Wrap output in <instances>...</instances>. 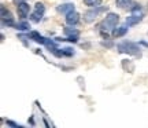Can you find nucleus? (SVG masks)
Returning a JSON list of instances; mask_svg holds the SVG:
<instances>
[{"mask_svg": "<svg viewBox=\"0 0 148 128\" xmlns=\"http://www.w3.org/2000/svg\"><path fill=\"white\" fill-rule=\"evenodd\" d=\"M116 48H118V53L121 54H130V55H134V57H141V50L136 43L122 42L116 46Z\"/></svg>", "mask_w": 148, "mask_h": 128, "instance_id": "nucleus-1", "label": "nucleus"}, {"mask_svg": "<svg viewBox=\"0 0 148 128\" xmlns=\"http://www.w3.org/2000/svg\"><path fill=\"white\" fill-rule=\"evenodd\" d=\"M29 37L32 39L33 42L40 43V44H45V43H47V39L42 37L41 35H38V32H36V30H32V32L29 33Z\"/></svg>", "mask_w": 148, "mask_h": 128, "instance_id": "nucleus-7", "label": "nucleus"}, {"mask_svg": "<svg viewBox=\"0 0 148 128\" xmlns=\"http://www.w3.org/2000/svg\"><path fill=\"white\" fill-rule=\"evenodd\" d=\"M84 3L89 7H95V6H99L101 3V0H84Z\"/></svg>", "mask_w": 148, "mask_h": 128, "instance_id": "nucleus-15", "label": "nucleus"}, {"mask_svg": "<svg viewBox=\"0 0 148 128\" xmlns=\"http://www.w3.org/2000/svg\"><path fill=\"white\" fill-rule=\"evenodd\" d=\"M1 22H3V25H7V26H14L12 15L8 10H5L4 6H1Z\"/></svg>", "mask_w": 148, "mask_h": 128, "instance_id": "nucleus-4", "label": "nucleus"}, {"mask_svg": "<svg viewBox=\"0 0 148 128\" xmlns=\"http://www.w3.org/2000/svg\"><path fill=\"white\" fill-rule=\"evenodd\" d=\"M34 10L40 11V12H42V14H44V11H45V7H44V4H42V3H40V1H37L36 6H34Z\"/></svg>", "mask_w": 148, "mask_h": 128, "instance_id": "nucleus-16", "label": "nucleus"}, {"mask_svg": "<svg viewBox=\"0 0 148 128\" xmlns=\"http://www.w3.org/2000/svg\"><path fill=\"white\" fill-rule=\"evenodd\" d=\"M15 28L18 29V30H22V32H26V30H29V29H30V25H29V22L22 21V22H19V24H16Z\"/></svg>", "mask_w": 148, "mask_h": 128, "instance_id": "nucleus-11", "label": "nucleus"}, {"mask_svg": "<svg viewBox=\"0 0 148 128\" xmlns=\"http://www.w3.org/2000/svg\"><path fill=\"white\" fill-rule=\"evenodd\" d=\"M127 32V25H121V26H118L116 29L112 30V36L114 37H122L123 35H126Z\"/></svg>", "mask_w": 148, "mask_h": 128, "instance_id": "nucleus-10", "label": "nucleus"}, {"mask_svg": "<svg viewBox=\"0 0 148 128\" xmlns=\"http://www.w3.org/2000/svg\"><path fill=\"white\" fill-rule=\"evenodd\" d=\"M132 3V0H115V4L119 7V8H127Z\"/></svg>", "mask_w": 148, "mask_h": 128, "instance_id": "nucleus-12", "label": "nucleus"}, {"mask_svg": "<svg viewBox=\"0 0 148 128\" xmlns=\"http://www.w3.org/2000/svg\"><path fill=\"white\" fill-rule=\"evenodd\" d=\"M64 35L67 36H78V30L73 28H64Z\"/></svg>", "mask_w": 148, "mask_h": 128, "instance_id": "nucleus-14", "label": "nucleus"}, {"mask_svg": "<svg viewBox=\"0 0 148 128\" xmlns=\"http://www.w3.org/2000/svg\"><path fill=\"white\" fill-rule=\"evenodd\" d=\"M16 11H18V15H19V18L25 19V18L29 15L30 6L27 4V3H25V1H21V3H18V6H16Z\"/></svg>", "mask_w": 148, "mask_h": 128, "instance_id": "nucleus-5", "label": "nucleus"}, {"mask_svg": "<svg viewBox=\"0 0 148 128\" xmlns=\"http://www.w3.org/2000/svg\"><path fill=\"white\" fill-rule=\"evenodd\" d=\"M58 11L62 12V14H69L71 11H74V4L73 3H64V4H60L58 7Z\"/></svg>", "mask_w": 148, "mask_h": 128, "instance_id": "nucleus-9", "label": "nucleus"}, {"mask_svg": "<svg viewBox=\"0 0 148 128\" xmlns=\"http://www.w3.org/2000/svg\"><path fill=\"white\" fill-rule=\"evenodd\" d=\"M140 43H141L143 46H145V47H148V43H147V42H140Z\"/></svg>", "mask_w": 148, "mask_h": 128, "instance_id": "nucleus-21", "label": "nucleus"}, {"mask_svg": "<svg viewBox=\"0 0 148 128\" xmlns=\"http://www.w3.org/2000/svg\"><path fill=\"white\" fill-rule=\"evenodd\" d=\"M118 22H119V15L115 14V12H108L107 17L103 19V22H101V29L106 30V32L114 30Z\"/></svg>", "mask_w": 148, "mask_h": 128, "instance_id": "nucleus-2", "label": "nucleus"}, {"mask_svg": "<svg viewBox=\"0 0 148 128\" xmlns=\"http://www.w3.org/2000/svg\"><path fill=\"white\" fill-rule=\"evenodd\" d=\"M41 18H42V12H40V11H37V10H34V12L30 15V19L33 22H40Z\"/></svg>", "mask_w": 148, "mask_h": 128, "instance_id": "nucleus-13", "label": "nucleus"}, {"mask_svg": "<svg viewBox=\"0 0 148 128\" xmlns=\"http://www.w3.org/2000/svg\"><path fill=\"white\" fill-rule=\"evenodd\" d=\"M141 19H143V15H136V14H132L129 18H126V25L127 26L137 25L138 22H141Z\"/></svg>", "mask_w": 148, "mask_h": 128, "instance_id": "nucleus-8", "label": "nucleus"}, {"mask_svg": "<svg viewBox=\"0 0 148 128\" xmlns=\"http://www.w3.org/2000/svg\"><path fill=\"white\" fill-rule=\"evenodd\" d=\"M62 51H63V55H67V57H71V55L74 54V50H73V48H70V47L63 48Z\"/></svg>", "mask_w": 148, "mask_h": 128, "instance_id": "nucleus-17", "label": "nucleus"}, {"mask_svg": "<svg viewBox=\"0 0 148 128\" xmlns=\"http://www.w3.org/2000/svg\"><path fill=\"white\" fill-rule=\"evenodd\" d=\"M7 125H10V127H15V128H21L22 125H19V124H16V123H14V121H7Z\"/></svg>", "mask_w": 148, "mask_h": 128, "instance_id": "nucleus-19", "label": "nucleus"}, {"mask_svg": "<svg viewBox=\"0 0 148 128\" xmlns=\"http://www.w3.org/2000/svg\"><path fill=\"white\" fill-rule=\"evenodd\" d=\"M79 21V14L78 12H75V11H71L69 14H66V22L69 24V25H77Z\"/></svg>", "mask_w": 148, "mask_h": 128, "instance_id": "nucleus-6", "label": "nucleus"}, {"mask_svg": "<svg viewBox=\"0 0 148 128\" xmlns=\"http://www.w3.org/2000/svg\"><path fill=\"white\" fill-rule=\"evenodd\" d=\"M101 44H103V46H106V47H112V43L111 42H103Z\"/></svg>", "mask_w": 148, "mask_h": 128, "instance_id": "nucleus-20", "label": "nucleus"}, {"mask_svg": "<svg viewBox=\"0 0 148 128\" xmlns=\"http://www.w3.org/2000/svg\"><path fill=\"white\" fill-rule=\"evenodd\" d=\"M107 7H95V8H92V10L86 11L84 14V21L86 22V24H90V22H93L97 18V15L100 14V12H103V11H106Z\"/></svg>", "mask_w": 148, "mask_h": 128, "instance_id": "nucleus-3", "label": "nucleus"}, {"mask_svg": "<svg viewBox=\"0 0 148 128\" xmlns=\"http://www.w3.org/2000/svg\"><path fill=\"white\" fill-rule=\"evenodd\" d=\"M78 40V36H69L67 39H64L63 42H71V43H77Z\"/></svg>", "mask_w": 148, "mask_h": 128, "instance_id": "nucleus-18", "label": "nucleus"}]
</instances>
